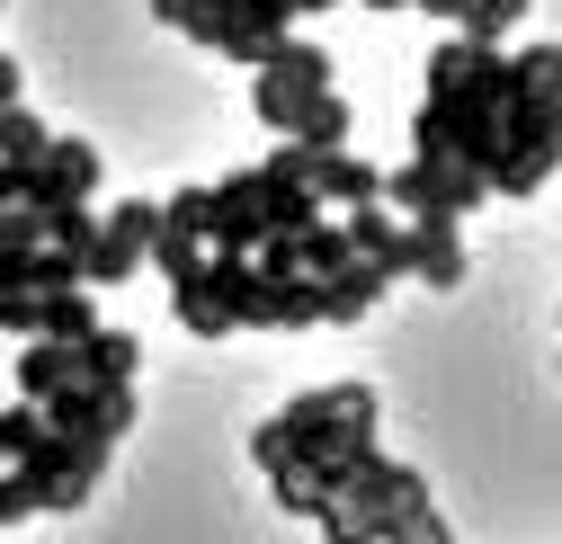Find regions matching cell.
Returning <instances> with one entry per match:
<instances>
[{
	"label": "cell",
	"mask_w": 562,
	"mask_h": 544,
	"mask_svg": "<svg viewBox=\"0 0 562 544\" xmlns=\"http://www.w3.org/2000/svg\"><path fill=\"white\" fill-rule=\"evenodd\" d=\"M304 99H313V90L277 81V72H250V116L277 134V144H295V125H304Z\"/></svg>",
	"instance_id": "cell-17"
},
{
	"label": "cell",
	"mask_w": 562,
	"mask_h": 544,
	"mask_svg": "<svg viewBox=\"0 0 562 544\" xmlns=\"http://www.w3.org/2000/svg\"><path fill=\"white\" fill-rule=\"evenodd\" d=\"M161 224H170V233H196V241H205V188H179V196H161Z\"/></svg>",
	"instance_id": "cell-32"
},
{
	"label": "cell",
	"mask_w": 562,
	"mask_h": 544,
	"mask_svg": "<svg viewBox=\"0 0 562 544\" xmlns=\"http://www.w3.org/2000/svg\"><path fill=\"white\" fill-rule=\"evenodd\" d=\"M367 10H375V19H393V10H411V0H367Z\"/></svg>",
	"instance_id": "cell-40"
},
{
	"label": "cell",
	"mask_w": 562,
	"mask_h": 544,
	"mask_svg": "<svg viewBox=\"0 0 562 544\" xmlns=\"http://www.w3.org/2000/svg\"><path fill=\"white\" fill-rule=\"evenodd\" d=\"M322 321V277H259V321L250 330H313Z\"/></svg>",
	"instance_id": "cell-12"
},
{
	"label": "cell",
	"mask_w": 562,
	"mask_h": 544,
	"mask_svg": "<svg viewBox=\"0 0 562 544\" xmlns=\"http://www.w3.org/2000/svg\"><path fill=\"white\" fill-rule=\"evenodd\" d=\"M358 420H375V384H322V393H295L286 411H277V429H286L295 464L322 455L339 429H358Z\"/></svg>",
	"instance_id": "cell-5"
},
{
	"label": "cell",
	"mask_w": 562,
	"mask_h": 544,
	"mask_svg": "<svg viewBox=\"0 0 562 544\" xmlns=\"http://www.w3.org/2000/svg\"><path fill=\"white\" fill-rule=\"evenodd\" d=\"M527 10H536V0H464V19H456V27H464L473 45H509V36L527 27Z\"/></svg>",
	"instance_id": "cell-22"
},
{
	"label": "cell",
	"mask_w": 562,
	"mask_h": 544,
	"mask_svg": "<svg viewBox=\"0 0 562 544\" xmlns=\"http://www.w3.org/2000/svg\"><path fill=\"white\" fill-rule=\"evenodd\" d=\"M268 170L304 179V188L322 196V206H339V215H348V206H375V196H384V170H375V161H358L348 144H339V152H304V144H277V152H268Z\"/></svg>",
	"instance_id": "cell-4"
},
{
	"label": "cell",
	"mask_w": 562,
	"mask_h": 544,
	"mask_svg": "<svg viewBox=\"0 0 562 544\" xmlns=\"http://www.w3.org/2000/svg\"><path fill=\"white\" fill-rule=\"evenodd\" d=\"M384 286H393V277H384L375 259H348V268H330V277H322V321H330V330L367 321V313L384 304Z\"/></svg>",
	"instance_id": "cell-11"
},
{
	"label": "cell",
	"mask_w": 562,
	"mask_h": 544,
	"mask_svg": "<svg viewBox=\"0 0 562 544\" xmlns=\"http://www.w3.org/2000/svg\"><path fill=\"white\" fill-rule=\"evenodd\" d=\"M295 144H304V152H339V144H348V99H339V90H313V99H304Z\"/></svg>",
	"instance_id": "cell-21"
},
{
	"label": "cell",
	"mask_w": 562,
	"mask_h": 544,
	"mask_svg": "<svg viewBox=\"0 0 562 544\" xmlns=\"http://www.w3.org/2000/svg\"><path fill=\"white\" fill-rule=\"evenodd\" d=\"M482 196H491V179L482 170H464V161H402V170H384V206L402 215V224H419V215H473L482 206Z\"/></svg>",
	"instance_id": "cell-1"
},
{
	"label": "cell",
	"mask_w": 562,
	"mask_h": 544,
	"mask_svg": "<svg viewBox=\"0 0 562 544\" xmlns=\"http://www.w3.org/2000/svg\"><path fill=\"white\" fill-rule=\"evenodd\" d=\"M196 268H205V259H196ZM170 304H179V321H188L196 339H224V330H233V313L205 295V277H179V286H170Z\"/></svg>",
	"instance_id": "cell-23"
},
{
	"label": "cell",
	"mask_w": 562,
	"mask_h": 544,
	"mask_svg": "<svg viewBox=\"0 0 562 544\" xmlns=\"http://www.w3.org/2000/svg\"><path fill=\"white\" fill-rule=\"evenodd\" d=\"M259 170H233L224 188H205V250H259Z\"/></svg>",
	"instance_id": "cell-8"
},
{
	"label": "cell",
	"mask_w": 562,
	"mask_h": 544,
	"mask_svg": "<svg viewBox=\"0 0 562 544\" xmlns=\"http://www.w3.org/2000/svg\"><path fill=\"white\" fill-rule=\"evenodd\" d=\"M411 277L438 286V295L464 286V233H456V215H419L411 224Z\"/></svg>",
	"instance_id": "cell-10"
},
{
	"label": "cell",
	"mask_w": 562,
	"mask_h": 544,
	"mask_svg": "<svg viewBox=\"0 0 562 544\" xmlns=\"http://www.w3.org/2000/svg\"><path fill=\"white\" fill-rule=\"evenodd\" d=\"M384 544H456V526L438 518V500H419V509H402V518H393V535H384Z\"/></svg>",
	"instance_id": "cell-30"
},
{
	"label": "cell",
	"mask_w": 562,
	"mask_h": 544,
	"mask_svg": "<svg viewBox=\"0 0 562 544\" xmlns=\"http://www.w3.org/2000/svg\"><path fill=\"white\" fill-rule=\"evenodd\" d=\"M419 500H429V483H419L411 464H384V455H367V464H358V483L339 491V509L358 518L375 544H384V535H393V518H402V509H419Z\"/></svg>",
	"instance_id": "cell-6"
},
{
	"label": "cell",
	"mask_w": 562,
	"mask_h": 544,
	"mask_svg": "<svg viewBox=\"0 0 562 544\" xmlns=\"http://www.w3.org/2000/svg\"><path fill=\"white\" fill-rule=\"evenodd\" d=\"M0 330H10V339H36V295H0Z\"/></svg>",
	"instance_id": "cell-36"
},
{
	"label": "cell",
	"mask_w": 562,
	"mask_h": 544,
	"mask_svg": "<svg viewBox=\"0 0 562 544\" xmlns=\"http://www.w3.org/2000/svg\"><path fill=\"white\" fill-rule=\"evenodd\" d=\"M36 438H45V401H27V393H19L10 411H0V464H19Z\"/></svg>",
	"instance_id": "cell-26"
},
{
	"label": "cell",
	"mask_w": 562,
	"mask_h": 544,
	"mask_svg": "<svg viewBox=\"0 0 562 544\" xmlns=\"http://www.w3.org/2000/svg\"><path fill=\"white\" fill-rule=\"evenodd\" d=\"M339 233H348V250H358V259H375L384 277H411V224L384 206V196H375V206H348Z\"/></svg>",
	"instance_id": "cell-9"
},
{
	"label": "cell",
	"mask_w": 562,
	"mask_h": 544,
	"mask_svg": "<svg viewBox=\"0 0 562 544\" xmlns=\"http://www.w3.org/2000/svg\"><path fill=\"white\" fill-rule=\"evenodd\" d=\"M295 250H304V277H330V268H348V259H358V250H348V233L322 215V224H304L295 233Z\"/></svg>",
	"instance_id": "cell-25"
},
{
	"label": "cell",
	"mask_w": 562,
	"mask_h": 544,
	"mask_svg": "<svg viewBox=\"0 0 562 544\" xmlns=\"http://www.w3.org/2000/svg\"><path fill=\"white\" fill-rule=\"evenodd\" d=\"M45 116L36 107H0V161H45Z\"/></svg>",
	"instance_id": "cell-24"
},
{
	"label": "cell",
	"mask_w": 562,
	"mask_h": 544,
	"mask_svg": "<svg viewBox=\"0 0 562 544\" xmlns=\"http://www.w3.org/2000/svg\"><path fill=\"white\" fill-rule=\"evenodd\" d=\"M27 196V161H0V206H19Z\"/></svg>",
	"instance_id": "cell-37"
},
{
	"label": "cell",
	"mask_w": 562,
	"mask_h": 544,
	"mask_svg": "<svg viewBox=\"0 0 562 544\" xmlns=\"http://www.w3.org/2000/svg\"><path fill=\"white\" fill-rule=\"evenodd\" d=\"M81 375V339H19V393L45 401L54 384H72Z\"/></svg>",
	"instance_id": "cell-14"
},
{
	"label": "cell",
	"mask_w": 562,
	"mask_h": 544,
	"mask_svg": "<svg viewBox=\"0 0 562 544\" xmlns=\"http://www.w3.org/2000/svg\"><path fill=\"white\" fill-rule=\"evenodd\" d=\"M313 10H339V0H295V19H313Z\"/></svg>",
	"instance_id": "cell-41"
},
{
	"label": "cell",
	"mask_w": 562,
	"mask_h": 544,
	"mask_svg": "<svg viewBox=\"0 0 562 544\" xmlns=\"http://www.w3.org/2000/svg\"><path fill=\"white\" fill-rule=\"evenodd\" d=\"M250 464H259V473H286V464H295V446H286V429H277V420L250 429Z\"/></svg>",
	"instance_id": "cell-33"
},
{
	"label": "cell",
	"mask_w": 562,
	"mask_h": 544,
	"mask_svg": "<svg viewBox=\"0 0 562 544\" xmlns=\"http://www.w3.org/2000/svg\"><path fill=\"white\" fill-rule=\"evenodd\" d=\"M45 241H54V250H81V259H90V241H99V215H90V196H81V206H45Z\"/></svg>",
	"instance_id": "cell-27"
},
{
	"label": "cell",
	"mask_w": 562,
	"mask_h": 544,
	"mask_svg": "<svg viewBox=\"0 0 562 544\" xmlns=\"http://www.w3.org/2000/svg\"><path fill=\"white\" fill-rule=\"evenodd\" d=\"M313 526H322V544H375V535H367V526H358V518H348V509H339V500H330V509H322V518H313Z\"/></svg>",
	"instance_id": "cell-35"
},
{
	"label": "cell",
	"mask_w": 562,
	"mask_h": 544,
	"mask_svg": "<svg viewBox=\"0 0 562 544\" xmlns=\"http://www.w3.org/2000/svg\"><path fill=\"white\" fill-rule=\"evenodd\" d=\"M19 518H36V491L19 464H0V526H19Z\"/></svg>",
	"instance_id": "cell-34"
},
{
	"label": "cell",
	"mask_w": 562,
	"mask_h": 544,
	"mask_svg": "<svg viewBox=\"0 0 562 544\" xmlns=\"http://www.w3.org/2000/svg\"><path fill=\"white\" fill-rule=\"evenodd\" d=\"M27 286H36V295H54V286H90V277H81V250H54V241H36Z\"/></svg>",
	"instance_id": "cell-28"
},
{
	"label": "cell",
	"mask_w": 562,
	"mask_h": 544,
	"mask_svg": "<svg viewBox=\"0 0 562 544\" xmlns=\"http://www.w3.org/2000/svg\"><path fill=\"white\" fill-rule=\"evenodd\" d=\"M0 107H19V54H0Z\"/></svg>",
	"instance_id": "cell-38"
},
{
	"label": "cell",
	"mask_w": 562,
	"mask_h": 544,
	"mask_svg": "<svg viewBox=\"0 0 562 544\" xmlns=\"http://www.w3.org/2000/svg\"><path fill=\"white\" fill-rule=\"evenodd\" d=\"M90 330H99L90 286H54V295H36V339H90Z\"/></svg>",
	"instance_id": "cell-18"
},
{
	"label": "cell",
	"mask_w": 562,
	"mask_h": 544,
	"mask_svg": "<svg viewBox=\"0 0 562 544\" xmlns=\"http://www.w3.org/2000/svg\"><path fill=\"white\" fill-rule=\"evenodd\" d=\"M19 473H27L36 509H81V500L99 491V473H108V446H99V438H72V429H45V438L19 455Z\"/></svg>",
	"instance_id": "cell-2"
},
{
	"label": "cell",
	"mask_w": 562,
	"mask_h": 544,
	"mask_svg": "<svg viewBox=\"0 0 562 544\" xmlns=\"http://www.w3.org/2000/svg\"><path fill=\"white\" fill-rule=\"evenodd\" d=\"M99 144H81V134H54V144H45V161H27V196H19V206H81V196H99Z\"/></svg>",
	"instance_id": "cell-7"
},
{
	"label": "cell",
	"mask_w": 562,
	"mask_h": 544,
	"mask_svg": "<svg viewBox=\"0 0 562 544\" xmlns=\"http://www.w3.org/2000/svg\"><path fill=\"white\" fill-rule=\"evenodd\" d=\"M81 375H99V384H134V375H144V339L99 321V330L81 339Z\"/></svg>",
	"instance_id": "cell-15"
},
{
	"label": "cell",
	"mask_w": 562,
	"mask_h": 544,
	"mask_svg": "<svg viewBox=\"0 0 562 544\" xmlns=\"http://www.w3.org/2000/svg\"><path fill=\"white\" fill-rule=\"evenodd\" d=\"M268 500L286 509V518H322V509H330V500H322V491L304 483V464H286V473H268Z\"/></svg>",
	"instance_id": "cell-29"
},
{
	"label": "cell",
	"mask_w": 562,
	"mask_h": 544,
	"mask_svg": "<svg viewBox=\"0 0 562 544\" xmlns=\"http://www.w3.org/2000/svg\"><path fill=\"white\" fill-rule=\"evenodd\" d=\"M134 420H144V401H134V384H99V375H72L45 393V429H72V438H99L116 446Z\"/></svg>",
	"instance_id": "cell-3"
},
{
	"label": "cell",
	"mask_w": 562,
	"mask_h": 544,
	"mask_svg": "<svg viewBox=\"0 0 562 544\" xmlns=\"http://www.w3.org/2000/svg\"><path fill=\"white\" fill-rule=\"evenodd\" d=\"M411 10H429V19H464V0H411Z\"/></svg>",
	"instance_id": "cell-39"
},
{
	"label": "cell",
	"mask_w": 562,
	"mask_h": 544,
	"mask_svg": "<svg viewBox=\"0 0 562 544\" xmlns=\"http://www.w3.org/2000/svg\"><path fill=\"white\" fill-rule=\"evenodd\" d=\"M259 224H268V233H304V224H322V196H313L304 179H286V170L259 161Z\"/></svg>",
	"instance_id": "cell-13"
},
{
	"label": "cell",
	"mask_w": 562,
	"mask_h": 544,
	"mask_svg": "<svg viewBox=\"0 0 562 544\" xmlns=\"http://www.w3.org/2000/svg\"><path fill=\"white\" fill-rule=\"evenodd\" d=\"M99 233H108V241H125V250H144V259H153V233H161V196H116V206L99 215Z\"/></svg>",
	"instance_id": "cell-20"
},
{
	"label": "cell",
	"mask_w": 562,
	"mask_h": 544,
	"mask_svg": "<svg viewBox=\"0 0 562 544\" xmlns=\"http://www.w3.org/2000/svg\"><path fill=\"white\" fill-rule=\"evenodd\" d=\"M259 72H277V81H295V90H330V54H322L313 36H277V54L259 63Z\"/></svg>",
	"instance_id": "cell-19"
},
{
	"label": "cell",
	"mask_w": 562,
	"mask_h": 544,
	"mask_svg": "<svg viewBox=\"0 0 562 544\" xmlns=\"http://www.w3.org/2000/svg\"><path fill=\"white\" fill-rule=\"evenodd\" d=\"M501 72H509V99H562V45H501Z\"/></svg>",
	"instance_id": "cell-16"
},
{
	"label": "cell",
	"mask_w": 562,
	"mask_h": 544,
	"mask_svg": "<svg viewBox=\"0 0 562 544\" xmlns=\"http://www.w3.org/2000/svg\"><path fill=\"white\" fill-rule=\"evenodd\" d=\"M153 259H161V277L179 286V277H196V259H205V241H196V233H170V224H161V233H153Z\"/></svg>",
	"instance_id": "cell-31"
}]
</instances>
